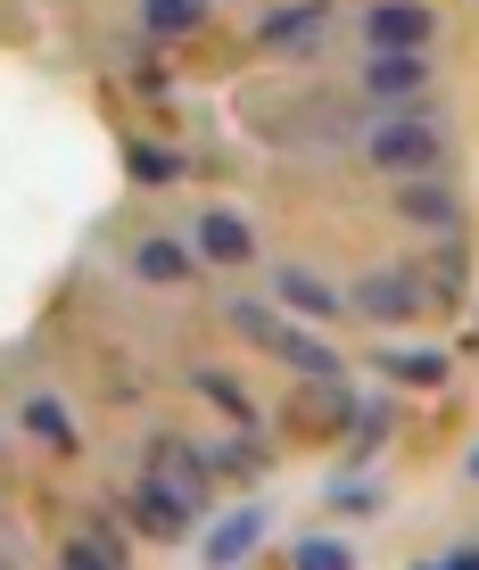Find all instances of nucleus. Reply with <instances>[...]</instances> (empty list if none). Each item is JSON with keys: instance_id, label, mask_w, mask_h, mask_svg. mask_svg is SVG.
<instances>
[{"instance_id": "8", "label": "nucleus", "mask_w": 479, "mask_h": 570, "mask_svg": "<svg viewBox=\"0 0 479 570\" xmlns=\"http://www.w3.org/2000/svg\"><path fill=\"white\" fill-rule=\"evenodd\" d=\"M430 42H438L430 0H372L364 9V50H430Z\"/></svg>"}, {"instance_id": "13", "label": "nucleus", "mask_w": 479, "mask_h": 570, "mask_svg": "<svg viewBox=\"0 0 479 570\" xmlns=\"http://www.w3.org/2000/svg\"><path fill=\"white\" fill-rule=\"evenodd\" d=\"M372 364H381L389 389H447V381H454V356H447V347H372Z\"/></svg>"}, {"instance_id": "10", "label": "nucleus", "mask_w": 479, "mask_h": 570, "mask_svg": "<svg viewBox=\"0 0 479 570\" xmlns=\"http://www.w3.org/2000/svg\"><path fill=\"white\" fill-rule=\"evenodd\" d=\"M190 257H198V265H224V273L256 265V224H248L240 207H207V215H198V240H190Z\"/></svg>"}, {"instance_id": "3", "label": "nucleus", "mask_w": 479, "mask_h": 570, "mask_svg": "<svg viewBox=\"0 0 479 570\" xmlns=\"http://www.w3.org/2000/svg\"><path fill=\"white\" fill-rule=\"evenodd\" d=\"M141 471L149 480H166V488H183V497L207 513L215 504V471H207V446L183 439V430H149V446H141Z\"/></svg>"}, {"instance_id": "14", "label": "nucleus", "mask_w": 479, "mask_h": 570, "mask_svg": "<svg viewBox=\"0 0 479 570\" xmlns=\"http://www.w3.org/2000/svg\"><path fill=\"white\" fill-rule=\"evenodd\" d=\"M273 356H282V364L297 372V381H348V356H339V347H331V340H323L314 323H290Z\"/></svg>"}, {"instance_id": "17", "label": "nucleus", "mask_w": 479, "mask_h": 570, "mask_svg": "<svg viewBox=\"0 0 479 570\" xmlns=\"http://www.w3.org/2000/svg\"><path fill=\"white\" fill-rule=\"evenodd\" d=\"M215 0H141V42H190Z\"/></svg>"}, {"instance_id": "30", "label": "nucleus", "mask_w": 479, "mask_h": 570, "mask_svg": "<svg viewBox=\"0 0 479 570\" xmlns=\"http://www.w3.org/2000/svg\"><path fill=\"white\" fill-rule=\"evenodd\" d=\"M471 480H479V446H471Z\"/></svg>"}, {"instance_id": "23", "label": "nucleus", "mask_w": 479, "mask_h": 570, "mask_svg": "<svg viewBox=\"0 0 479 570\" xmlns=\"http://www.w3.org/2000/svg\"><path fill=\"white\" fill-rule=\"evenodd\" d=\"M232 331H240L248 347H265V356H273V347H282V331H290V314L273 306V298H232Z\"/></svg>"}, {"instance_id": "7", "label": "nucleus", "mask_w": 479, "mask_h": 570, "mask_svg": "<svg viewBox=\"0 0 479 570\" xmlns=\"http://www.w3.org/2000/svg\"><path fill=\"white\" fill-rule=\"evenodd\" d=\"M265 282H273V306H282L290 323H339V314H348V289H331L314 265H273Z\"/></svg>"}, {"instance_id": "26", "label": "nucleus", "mask_w": 479, "mask_h": 570, "mask_svg": "<svg viewBox=\"0 0 479 570\" xmlns=\"http://www.w3.org/2000/svg\"><path fill=\"white\" fill-rule=\"evenodd\" d=\"M58 570H125V562H116L99 538H67V546H58Z\"/></svg>"}, {"instance_id": "11", "label": "nucleus", "mask_w": 479, "mask_h": 570, "mask_svg": "<svg viewBox=\"0 0 479 570\" xmlns=\"http://www.w3.org/2000/svg\"><path fill=\"white\" fill-rule=\"evenodd\" d=\"M265 529H273V504H240V513H224L207 538H198V562L207 570H240L256 546H265Z\"/></svg>"}, {"instance_id": "1", "label": "nucleus", "mask_w": 479, "mask_h": 570, "mask_svg": "<svg viewBox=\"0 0 479 570\" xmlns=\"http://www.w3.org/2000/svg\"><path fill=\"white\" fill-rule=\"evenodd\" d=\"M364 157L389 174V183H422V174H447L454 132L438 125V116H422V108H397V116H381V125L364 132Z\"/></svg>"}, {"instance_id": "16", "label": "nucleus", "mask_w": 479, "mask_h": 570, "mask_svg": "<svg viewBox=\"0 0 479 570\" xmlns=\"http://www.w3.org/2000/svg\"><path fill=\"white\" fill-rule=\"evenodd\" d=\"M413 282H422V298H463L471 289V240H438L422 265H413Z\"/></svg>"}, {"instance_id": "19", "label": "nucleus", "mask_w": 479, "mask_h": 570, "mask_svg": "<svg viewBox=\"0 0 479 570\" xmlns=\"http://www.w3.org/2000/svg\"><path fill=\"white\" fill-rule=\"evenodd\" d=\"M125 174L141 190H166V183H183V174H190V157L166 149V141H125Z\"/></svg>"}, {"instance_id": "2", "label": "nucleus", "mask_w": 479, "mask_h": 570, "mask_svg": "<svg viewBox=\"0 0 479 570\" xmlns=\"http://www.w3.org/2000/svg\"><path fill=\"white\" fill-rule=\"evenodd\" d=\"M116 513L133 521V538H157V546H174V538H190L198 529V504L183 497V488H166V480H125V497H116Z\"/></svg>"}, {"instance_id": "25", "label": "nucleus", "mask_w": 479, "mask_h": 570, "mask_svg": "<svg viewBox=\"0 0 479 570\" xmlns=\"http://www.w3.org/2000/svg\"><path fill=\"white\" fill-rule=\"evenodd\" d=\"M290 570H355V546L348 538H297L290 546Z\"/></svg>"}, {"instance_id": "15", "label": "nucleus", "mask_w": 479, "mask_h": 570, "mask_svg": "<svg viewBox=\"0 0 479 570\" xmlns=\"http://www.w3.org/2000/svg\"><path fill=\"white\" fill-rule=\"evenodd\" d=\"M133 273L157 289H183V282H198V257L183 240H166V232H149V240H133Z\"/></svg>"}, {"instance_id": "29", "label": "nucleus", "mask_w": 479, "mask_h": 570, "mask_svg": "<svg viewBox=\"0 0 479 570\" xmlns=\"http://www.w3.org/2000/svg\"><path fill=\"white\" fill-rule=\"evenodd\" d=\"M463 356H479V331H471V340H463Z\"/></svg>"}, {"instance_id": "5", "label": "nucleus", "mask_w": 479, "mask_h": 570, "mask_svg": "<svg viewBox=\"0 0 479 570\" xmlns=\"http://www.w3.org/2000/svg\"><path fill=\"white\" fill-rule=\"evenodd\" d=\"M422 91H430V50H364V100H381L397 116Z\"/></svg>"}, {"instance_id": "18", "label": "nucleus", "mask_w": 479, "mask_h": 570, "mask_svg": "<svg viewBox=\"0 0 479 570\" xmlns=\"http://www.w3.org/2000/svg\"><path fill=\"white\" fill-rule=\"evenodd\" d=\"M207 471H215V480H265L273 455H265V439H256V430H232V439L207 446Z\"/></svg>"}, {"instance_id": "12", "label": "nucleus", "mask_w": 479, "mask_h": 570, "mask_svg": "<svg viewBox=\"0 0 479 570\" xmlns=\"http://www.w3.org/2000/svg\"><path fill=\"white\" fill-rule=\"evenodd\" d=\"M290 422L306 430V439H348V422H355V389H348V381H297Z\"/></svg>"}, {"instance_id": "4", "label": "nucleus", "mask_w": 479, "mask_h": 570, "mask_svg": "<svg viewBox=\"0 0 479 570\" xmlns=\"http://www.w3.org/2000/svg\"><path fill=\"white\" fill-rule=\"evenodd\" d=\"M389 207H397V224L430 232V240H463V190H454L447 174H422V183H389Z\"/></svg>"}, {"instance_id": "24", "label": "nucleus", "mask_w": 479, "mask_h": 570, "mask_svg": "<svg viewBox=\"0 0 479 570\" xmlns=\"http://www.w3.org/2000/svg\"><path fill=\"white\" fill-rule=\"evenodd\" d=\"M389 430H397V405H389V397H355L348 455H355V463H364V455H381V446H389Z\"/></svg>"}, {"instance_id": "28", "label": "nucleus", "mask_w": 479, "mask_h": 570, "mask_svg": "<svg viewBox=\"0 0 479 570\" xmlns=\"http://www.w3.org/2000/svg\"><path fill=\"white\" fill-rule=\"evenodd\" d=\"M438 570H479V546H447V554H438Z\"/></svg>"}, {"instance_id": "27", "label": "nucleus", "mask_w": 479, "mask_h": 570, "mask_svg": "<svg viewBox=\"0 0 479 570\" xmlns=\"http://www.w3.org/2000/svg\"><path fill=\"white\" fill-rule=\"evenodd\" d=\"M133 91H141V100H166V67H133Z\"/></svg>"}, {"instance_id": "20", "label": "nucleus", "mask_w": 479, "mask_h": 570, "mask_svg": "<svg viewBox=\"0 0 479 570\" xmlns=\"http://www.w3.org/2000/svg\"><path fill=\"white\" fill-rule=\"evenodd\" d=\"M323 504H331L339 521H372V513H389V488L372 480V471H348V480L323 488Z\"/></svg>"}, {"instance_id": "31", "label": "nucleus", "mask_w": 479, "mask_h": 570, "mask_svg": "<svg viewBox=\"0 0 479 570\" xmlns=\"http://www.w3.org/2000/svg\"><path fill=\"white\" fill-rule=\"evenodd\" d=\"M413 570H438V562H413Z\"/></svg>"}, {"instance_id": "6", "label": "nucleus", "mask_w": 479, "mask_h": 570, "mask_svg": "<svg viewBox=\"0 0 479 570\" xmlns=\"http://www.w3.org/2000/svg\"><path fill=\"white\" fill-rule=\"evenodd\" d=\"M430 298H422V282H413V265H381V273H364V282L348 289V314H364V323H413Z\"/></svg>"}, {"instance_id": "21", "label": "nucleus", "mask_w": 479, "mask_h": 570, "mask_svg": "<svg viewBox=\"0 0 479 570\" xmlns=\"http://www.w3.org/2000/svg\"><path fill=\"white\" fill-rule=\"evenodd\" d=\"M190 381H198V397H207V405H215V414H224L232 430H256V397H248V389H240V381H232V372H215V364H198V372H190Z\"/></svg>"}, {"instance_id": "9", "label": "nucleus", "mask_w": 479, "mask_h": 570, "mask_svg": "<svg viewBox=\"0 0 479 570\" xmlns=\"http://www.w3.org/2000/svg\"><path fill=\"white\" fill-rule=\"evenodd\" d=\"M331 42V0H282V9H256V50H314Z\"/></svg>"}, {"instance_id": "22", "label": "nucleus", "mask_w": 479, "mask_h": 570, "mask_svg": "<svg viewBox=\"0 0 479 570\" xmlns=\"http://www.w3.org/2000/svg\"><path fill=\"white\" fill-rule=\"evenodd\" d=\"M17 422H26L33 439H42V446H67V455H75V446H84V430H75L67 397H26V405H17Z\"/></svg>"}]
</instances>
